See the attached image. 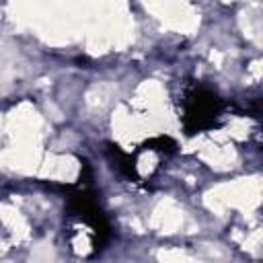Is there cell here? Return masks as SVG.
<instances>
[{
  "mask_svg": "<svg viewBox=\"0 0 263 263\" xmlns=\"http://www.w3.org/2000/svg\"><path fill=\"white\" fill-rule=\"evenodd\" d=\"M183 125L187 129V134H197L203 129H212L220 123L222 115H224V103L222 99L199 86L193 84L183 92Z\"/></svg>",
  "mask_w": 263,
  "mask_h": 263,
  "instance_id": "cell-1",
  "label": "cell"
}]
</instances>
